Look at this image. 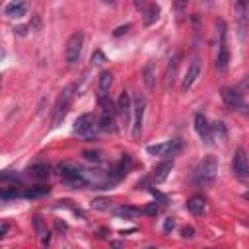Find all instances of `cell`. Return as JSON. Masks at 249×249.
I'll list each match as a JSON object with an SVG mask.
<instances>
[{
  "label": "cell",
  "mask_w": 249,
  "mask_h": 249,
  "mask_svg": "<svg viewBox=\"0 0 249 249\" xmlns=\"http://www.w3.org/2000/svg\"><path fill=\"white\" fill-rule=\"evenodd\" d=\"M179 60H181V54L175 53L171 58H169V64H167V70H165V89H169L175 82V76H177V68H179Z\"/></svg>",
  "instance_id": "16"
},
{
  "label": "cell",
  "mask_w": 249,
  "mask_h": 249,
  "mask_svg": "<svg viewBox=\"0 0 249 249\" xmlns=\"http://www.w3.org/2000/svg\"><path fill=\"white\" fill-rule=\"evenodd\" d=\"M142 78H144L146 88L152 89V88H154V80H156V68H154V62H152V60L146 62V66H144V70H142Z\"/></svg>",
  "instance_id": "22"
},
{
  "label": "cell",
  "mask_w": 249,
  "mask_h": 249,
  "mask_svg": "<svg viewBox=\"0 0 249 249\" xmlns=\"http://www.w3.org/2000/svg\"><path fill=\"white\" fill-rule=\"evenodd\" d=\"M132 111H134V123H132V138H140L142 124H144V111H146V99L142 95H136L132 101Z\"/></svg>",
  "instance_id": "8"
},
{
  "label": "cell",
  "mask_w": 249,
  "mask_h": 249,
  "mask_svg": "<svg viewBox=\"0 0 249 249\" xmlns=\"http://www.w3.org/2000/svg\"><path fill=\"white\" fill-rule=\"evenodd\" d=\"M187 208H189L191 214L200 216V214H204V210H206V200H204L200 195H195V196H191V198L187 200Z\"/></svg>",
  "instance_id": "18"
},
{
  "label": "cell",
  "mask_w": 249,
  "mask_h": 249,
  "mask_svg": "<svg viewBox=\"0 0 249 249\" xmlns=\"http://www.w3.org/2000/svg\"><path fill=\"white\" fill-rule=\"evenodd\" d=\"M19 195H23V193H19V189H18L16 183H14V185H8V187H2V191H0V196H2L4 200L14 198V196H19Z\"/></svg>",
  "instance_id": "26"
},
{
  "label": "cell",
  "mask_w": 249,
  "mask_h": 249,
  "mask_svg": "<svg viewBox=\"0 0 249 249\" xmlns=\"http://www.w3.org/2000/svg\"><path fill=\"white\" fill-rule=\"evenodd\" d=\"M91 206H93L95 210H107V208L111 206V202H109L107 198H95V200L91 202Z\"/></svg>",
  "instance_id": "27"
},
{
  "label": "cell",
  "mask_w": 249,
  "mask_h": 249,
  "mask_svg": "<svg viewBox=\"0 0 249 249\" xmlns=\"http://www.w3.org/2000/svg\"><path fill=\"white\" fill-rule=\"evenodd\" d=\"M216 173H218V160L214 156H206L195 169V181L198 185H212Z\"/></svg>",
  "instance_id": "3"
},
{
  "label": "cell",
  "mask_w": 249,
  "mask_h": 249,
  "mask_svg": "<svg viewBox=\"0 0 249 249\" xmlns=\"http://www.w3.org/2000/svg\"><path fill=\"white\" fill-rule=\"evenodd\" d=\"M195 130L198 132V136L208 144L212 140V124L208 123V119L202 115V113H196L195 115Z\"/></svg>",
  "instance_id": "15"
},
{
  "label": "cell",
  "mask_w": 249,
  "mask_h": 249,
  "mask_svg": "<svg viewBox=\"0 0 249 249\" xmlns=\"http://www.w3.org/2000/svg\"><path fill=\"white\" fill-rule=\"evenodd\" d=\"M82 47H84V33L76 31L70 35V39L66 41V49H64V58L68 64L78 62L80 54H82Z\"/></svg>",
  "instance_id": "5"
},
{
  "label": "cell",
  "mask_w": 249,
  "mask_h": 249,
  "mask_svg": "<svg viewBox=\"0 0 249 249\" xmlns=\"http://www.w3.org/2000/svg\"><path fill=\"white\" fill-rule=\"evenodd\" d=\"M117 115L121 119V123L124 126L130 124V115H132V99H130V93L126 89L121 91L119 99H117Z\"/></svg>",
  "instance_id": "10"
},
{
  "label": "cell",
  "mask_w": 249,
  "mask_h": 249,
  "mask_svg": "<svg viewBox=\"0 0 249 249\" xmlns=\"http://www.w3.org/2000/svg\"><path fill=\"white\" fill-rule=\"evenodd\" d=\"M99 109H101V115H99L97 126L101 130H113V117L117 113V107H113V101L107 97V93H99Z\"/></svg>",
  "instance_id": "4"
},
{
  "label": "cell",
  "mask_w": 249,
  "mask_h": 249,
  "mask_svg": "<svg viewBox=\"0 0 249 249\" xmlns=\"http://www.w3.org/2000/svg\"><path fill=\"white\" fill-rule=\"evenodd\" d=\"M175 228V220L173 218H165V222H163V231L167 233V231H171Z\"/></svg>",
  "instance_id": "31"
},
{
  "label": "cell",
  "mask_w": 249,
  "mask_h": 249,
  "mask_svg": "<svg viewBox=\"0 0 249 249\" xmlns=\"http://www.w3.org/2000/svg\"><path fill=\"white\" fill-rule=\"evenodd\" d=\"M58 173H60V179L62 183H66L68 187L72 189H82V187H88V179H86V169L72 163V161H64L58 165Z\"/></svg>",
  "instance_id": "1"
},
{
  "label": "cell",
  "mask_w": 249,
  "mask_h": 249,
  "mask_svg": "<svg viewBox=\"0 0 249 249\" xmlns=\"http://www.w3.org/2000/svg\"><path fill=\"white\" fill-rule=\"evenodd\" d=\"M27 171H29V175H31L33 179H47V175H49V165H47V163H33Z\"/></svg>",
  "instance_id": "23"
},
{
  "label": "cell",
  "mask_w": 249,
  "mask_h": 249,
  "mask_svg": "<svg viewBox=\"0 0 249 249\" xmlns=\"http://www.w3.org/2000/svg\"><path fill=\"white\" fill-rule=\"evenodd\" d=\"M243 198H247V200H249V189H247V191L243 193Z\"/></svg>",
  "instance_id": "36"
},
{
  "label": "cell",
  "mask_w": 249,
  "mask_h": 249,
  "mask_svg": "<svg viewBox=\"0 0 249 249\" xmlns=\"http://www.w3.org/2000/svg\"><path fill=\"white\" fill-rule=\"evenodd\" d=\"M233 19H235V29H237L239 41H245V33L249 27V16H247V4L245 2L233 4Z\"/></svg>",
  "instance_id": "6"
},
{
  "label": "cell",
  "mask_w": 249,
  "mask_h": 249,
  "mask_svg": "<svg viewBox=\"0 0 249 249\" xmlns=\"http://www.w3.org/2000/svg\"><path fill=\"white\" fill-rule=\"evenodd\" d=\"M222 99H224V103H226L231 111L249 113V111H247V105H245V101H243V97H241V93H239L237 89L224 88V89H222Z\"/></svg>",
  "instance_id": "9"
},
{
  "label": "cell",
  "mask_w": 249,
  "mask_h": 249,
  "mask_svg": "<svg viewBox=\"0 0 249 249\" xmlns=\"http://www.w3.org/2000/svg\"><path fill=\"white\" fill-rule=\"evenodd\" d=\"M8 222H2V228H0V237H6V233H8Z\"/></svg>",
  "instance_id": "34"
},
{
  "label": "cell",
  "mask_w": 249,
  "mask_h": 249,
  "mask_svg": "<svg viewBox=\"0 0 249 249\" xmlns=\"http://www.w3.org/2000/svg\"><path fill=\"white\" fill-rule=\"evenodd\" d=\"M140 214H142V210H138V208H134V206H130V204H123V206L115 208V216H117V218H124V220H134V218H138Z\"/></svg>",
  "instance_id": "20"
},
{
  "label": "cell",
  "mask_w": 249,
  "mask_h": 249,
  "mask_svg": "<svg viewBox=\"0 0 249 249\" xmlns=\"http://www.w3.org/2000/svg\"><path fill=\"white\" fill-rule=\"evenodd\" d=\"M84 156L91 161H99V152H84Z\"/></svg>",
  "instance_id": "33"
},
{
  "label": "cell",
  "mask_w": 249,
  "mask_h": 249,
  "mask_svg": "<svg viewBox=\"0 0 249 249\" xmlns=\"http://www.w3.org/2000/svg\"><path fill=\"white\" fill-rule=\"evenodd\" d=\"M93 128H95V117H93V113H84L74 123V132L76 134H89Z\"/></svg>",
  "instance_id": "14"
},
{
  "label": "cell",
  "mask_w": 249,
  "mask_h": 249,
  "mask_svg": "<svg viewBox=\"0 0 249 249\" xmlns=\"http://www.w3.org/2000/svg\"><path fill=\"white\" fill-rule=\"evenodd\" d=\"M91 62H93V64H97V66H99V64H103V62H105V54H103L101 51H95V53L91 54Z\"/></svg>",
  "instance_id": "30"
},
{
  "label": "cell",
  "mask_w": 249,
  "mask_h": 249,
  "mask_svg": "<svg viewBox=\"0 0 249 249\" xmlns=\"http://www.w3.org/2000/svg\"><path fill=\"white\" fill-rule=\"evenodd\" d=\"M231 171H233L235 177H247L249 175V158H247L243 148L235 150L233 161H231Z\"/></svg>",
  "instance_id": "12"
},
{
  "label": "cell",
  "mask_w": 249,
  "mask_h": 249,
  "mask_svg": "<svg viewBox=\"0 0 249 249\" xmlns=\"http://www.w3.org/2000/svg\"><path fill=\"white\" fill-rule=\"evenodd\" d=\"M27 29H29V27H25V25H21V27H16L14 31H16L18 35H25V33H27Z\"/></svg>",
  "instance_id": "35"
},
{
  "label": "cell",
  "mask_w": 249,
  "mask_h": 249,
  "mask_svg": "<svg viewBox=\"0 0 249 249\" xmlns=\"http://www.w3.org/2000/svg\"><path fill=\"white\" fill-rule=\"evenodd\" d=\"M158 212H160V206H158L156 202H150L148 206L142 208V214H148V216H156Z\"/></svg>",
  "instance_id": "28"
},
{
  "label": "cell",
  "mask_w": 249,
  "mask_h": 249,
  "mask_svg": "<svg viewBox=\"0 0 249 249\" xmlns=\"http://www.w3.org/2000/svg\"><path fill=\"white\" fill-rule=\"evenodd\" d=\"M158 18H160V6L158 4H148L146 10H144V18H142L144 25H152Z\"/></svg>",
  "instance_id": "21"
},
{
  "label": "cell",
  "mask_w": 249,
  "mask_h": 249,
  "mask_svg": "<svg viewBox=\"0 0 249 249\" xmlns=\"http://www.w3.org/2000/svg\"><path fill=\"white\" fill-rule=\"evenodd\" d=\"M27 12V4L25 2H8L4 6V16L6 18H23Z\"/></svg>",
  "instance_id": "17"
},
{
  "label": "cell",
  "mask_w": 249,
  "mask_h": 249,
  "mask_svg": "<svg viewBox=\"0 0 249 249\" xmlns=\"http://www.w3.org/2000/svg\"><path fill=\"white\" fill-rule=\"evenodd\" d=\"M198 74H200V60L195 56V58L191 60L187 72H185V78H183V82H181V89H183V91H189V89L193 88V84L196 82Z\"/></svg>",
  "instance_id": "13"
},
{
  "label": "cell",
  "mask_w": 249,
  "mask_h": 249,
  "mask_svg": "<svg viewBox=\"0 0 249 249\" xmlns=\"http://www.w3.org/2000/svg\"><path fill=\"white\" fill-rule=\"evenodd\" d=\"M181 237H183V239H193V237H195V228H193V226L181 228Z\"/></svg>",
  "instance_id": "29"
},
{
  "label": "cell",
  "mask_w": 249,
  "mask_h": 249,
  "mask_svg": "<svg viewBox=\"0 0 249 249\" xmlns=\"http://www.w3.org/2000/svg\"><path fill=\"white\" fill-rule=\"evenodd\" d=\"M171 169H173V160H165V161L158 163V165H156V169H154V181H156V183L165 181V177L169 175V171H171Z\"/></svg>",
  "instance_id": "19"
},
{
  "label": "cell",
  "mask_w": 249,
  "mask_h": 249,
  "mask_svg": "<svg viewBox=\"0 0 249 249\" xmlns=\"http://www.w3.org/2000/svg\"><path fill=\"white\" fill-rule=\"evenodd\" d=\"M181 150V140H167V142H160V144H150L146 148V152L150 156H175Z\"/></svg>",
  "instance_id": "11"
},
{
  "label": "cell",
  "mask_w": 249,
  "mask_h": 249,
  "mask_svg": "<svg viewBox=\"0 0 249 249\" xmlns=\"http://www.w3.org/2000/svg\"><path fill=\"white\" fill-rule=\"evenodd\" d=\"M128 29H130V23H126V25H121V27H117V29L113 31V35H115V37H119V35H123V33H126Z\"/></svg>",
  "instance_id": "32"
},
{
  "label": "cell",
  "mask_w": 249,
  "mask_h": 249,
  "mask_svg": "<svg viewBox=\"0 0 249 249\" xmlns=\"http://www.w3.org/2000/svg\"><path fill=\"white\" fill-rule=\"evenodd\" d=\"M218 35H220V49H218L216 68L220 72H224L228 68V62H230V51H228V45H226V23L222 19L218 21Z\"/></svg>",
  "instance_id": "7"
},
{
  "label": "cell",
  "mask_w": 249,
  "mask_h": 249,
  "mask_svg": "<svg viewBox=\"0 0 249 249\" xmlns=\"http://www.w3.org/2000/svg\"><path fill=\"white\" fill-rule=\"evenodd\" d=\"M49 191H51L49 187H45V185H37V187L25 189V191H23V196H25V198H37V196H43V195H47Z\"/></svg>",
  "instance_id": "25"
},
{
  "label": "cell",
  "mask_w": 249,
  "mask_h": 249,
  "mask_svg": "<svg viewBox=\"0 0 249 249\" xmlns=\"http://www.w3.org/2000/svg\"><path fill=\"white\" fill-rule=\"evenodd\" d=\"M74 95H76V86H74V84L66 86V88L60 91V95H58V99H56V105H54V109H53V126H58V124L64 121V117H66V113H68V109H70V105H72Z\"/></svg>",
  "instance_id": "2"
},
{
  "label": "cell",
  "mask_w": 249,
  "mask_h": 249,
  "mask_svg": "<svg viewBox=\"0 0 249 249\" xmlns=\"http://www.w3.org/2000/svg\"><path fill=\"white\" fill-rule=\"evenodd\" d=\"M113 84V74L109 70H103L99 74V93H105Z\"/></svg>",
  "instance_id": "24"
}]
</instances>
